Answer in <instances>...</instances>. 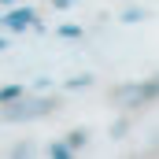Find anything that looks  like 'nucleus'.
I'll use <instances>...</instances> for the list:
<instances>
[{"label": "nucleus", "instance_id": "nucleus-1", "mask_svg": "<svg viewBox=\"0 0 159 159\" xmlns=\"http://www.w3.org/2000/svg\"><path fill=\"white\" fill-rule=\"evenodd\" d=\"M59 107V100H30V104H22V96L19 100H11V104H0V122H30V119H41V115H48V111H56Z\"/></svg>", "mask_w": 159, "mask_h": 159}, {"label": "nucleus", "instance_id": "nucleus-2", "mask_svg": "<svg viewBox=\"0 0 159 159\" xmlns=\"http://www.w3.org/2000/svg\"><path fill=\"white\" fill-rule=\"evenodd\" d=\"M34 19H37V11H34V7H11L0 22H4L11 34H26V30L34 26Z\"/></svg>", "mask_w": 159, "mask_h": 159}, {"label": "nucleus", "instance_id": "nucleus-3", "mask_svg": "<svg viewBox=\"0 0 159 159\" xmlns=\"http://www.w3.org/2000/svg\"><path fill=\"white\" fill-rule=\"evenodd\" d=\"M63 141H67V148H70V152H78V148H85V141H89V133H85V129H70V133H67Z\"/></svg>", "mask_w": 159, "mask_h": 159}, {"label": "nucleus", "instance_id": "nucleus-4", "mask_svg": "<svg viewBox=\"0 0 159 159\" xmlns=\"http://www.w3.org/2000/svg\"><path fill=\"white\" fill-rule=\"evenodd\" d=\"M26 89L22 85H0V104H11V100H19Z\"/></svg>", "mask_w": 159, "mask_h": 159}, {"label": "nucleus", "instance_id": "nucleus-5", "mask_svg": "<svg viewBox=\"0 0 159 159\" xmlns=\"http://www.w3.org/2000/svg\"><path fill=\"white\" fill-rule=\"evenodd\" d=\"M48 156H56V159H67V156H74V152L67 148V141H48Z\"/></svg>", "mask_w": 159, "mask_h": 159}, {"label": "nucleus", "instance_id": "nucleus-6", "mask_svg": "<svg viewBox=\"0 0 159 159\" xmlns=\"http://www.w3.org/2000/svg\"><path fill=\"white\" fill-rule=\"evenodd\" d=\"M89 85H93V78H89V74H78V78L67 81V89H89Z\"/></svg>", "mask_w": 159, "mask_h": 159}, {"label": "nucleus", "instance_id": "nucleus-7", "mask_svg": "<svg viewBox=\"0 0 159 159\" xmlns=\"http://www.w3.org/2000/svg\"><path fill=\"white\" fill-rule=\"evenodd\" d=\"M141 19H144V11H141V7H129V11L122 15V22H129V26H133V22H141Z\"/></svg>", "mask_w": 159, "mask_h": 159}, {"label": "nucleus", "instance_id": "nucleus-8", "mask_svg": "<svg viewBox=\"0 0 159 159\" xmlns=\"http://www.w3.org/2000/svg\"><path fill=\"white\" fill-rule=\"evenodd\" d=\"M48 4H52V7H56V11H67V7H74V4H78V0H48Z\"/></svg>", "mask_w": 159, "mask_h": 159}, {"label": "nucleus", "instance_id": "nucleus-9", "mask_svg": "<svg viewBox=\"0 0 159 159\" xmlns=\"http://www.w3.org/2000/svg\"><path fill=\"white\" fill-rule=\"evenodd\" d=\"M59 37H81L78 26H59Z\"/></svg>", "mask_w": 159, "mask_h": 159}, {"label": "nucleus", "instance_id": "nucleus-10", "mask_svg": "<svg viewBox=\"0 0 159 159\" xmlns=\"http://www.w3.org/2000/svg\"><path fill=\"white\" fill-rule=\"evenodd\" d=\"M30 152H34L30 144H15V148H11V156H30Z\"/></svg>", "mask_w": 159, "mask_h": 159}, {"label": "nucleus", "instance_id": "nucleus-11", "mask_svg": "<svg viewBox=\"0 0 159 159\" xmlns=\"http://www.w3.org/2000/svg\"><path fill=\"white\" fill-rule=\"evenodd\" d=\"M4 48H7V37H0V52H4Z\"/></svg>", "mask_w": 159, "mask_h": 159}, {"label": "nucleus", "instance_id": "nucleus-12", "mask_svg": "<svg viewBox=\"0 0 159 159\" xmlns=\"http://www.w3.org/2000/svg\"><path fill=\"white\" fill-rule=\"evenodd\" d=\"M0 4H15V0H0Z\"/></svg>", "mask_w": 159, "mask_h": 159}]
</instances>
